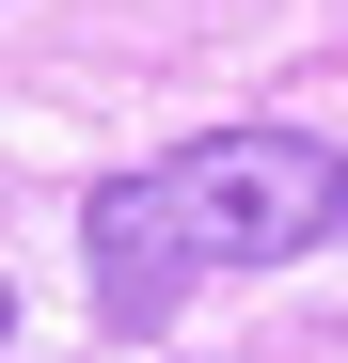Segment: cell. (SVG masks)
Returning <instances> with one entry per match:
<instances>
[{"instance_id":"6da1fadb","label":"cell","mask_w":348,"mask_h":363,"mask_svg":"<svg viewBox=\"0 0 348 363\" xmlns=\"http://www.w3.org/2000/svg\"><path fill=\"white\" fill-rule=\"evenodd\" d=\"M348 221V158L317 127H206L143 174H95L80 206V253H95V316L111 332H158L174 284L206 269H285Z\"/></svg>"},{"instance_id":"7a4b0ae2","label":"cell","mask_w":348,"mask_h":363,"mask_svg":"<svg viewBox=\"0 0 348 363\" xmlns=\"http://www.w3.org/2000/svg\"><path fill=\"white\" fill-rule=\"evenodd\" d=\"M0 347H16V284H0Z\"/></svg>"}]
</instances>
